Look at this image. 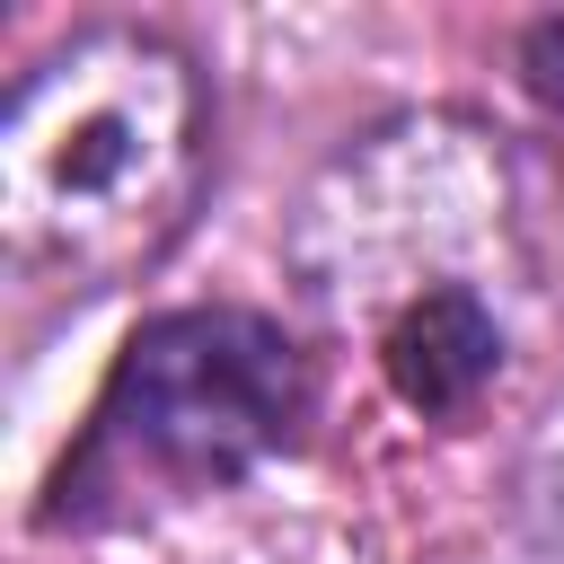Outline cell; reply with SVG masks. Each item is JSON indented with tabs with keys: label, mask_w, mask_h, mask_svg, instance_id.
Returning a JSON list of instances; mask_svg holds the SVG:
<instances>
[{
	"label": "cell",
	"mask_w": 564,
	"mask_h": 564,
	"mask_svg": "<svg viewBox=\"0 0 564 564\" xmlns=\"http://www.w3.org/2000/svg\"><path fill=\"white\" fill-rule=\"evenodd\" d=\"M212 141L203 79L167 35L88 26L0 106V238L18 273L106 291L194 220Z\"/></svg>",
	"instance_id": "cell-1"
},
{
	"label": "cell",
	"mask_w": 564,
	"mask_h": 564,
	"mask_svg": "<svg viewBox=\"0 0 564 564\" xmlns=\"http://www.w3.org/2000/svg\"><path fill=\"white\" fill-rule=\"evenodd\" d=\"M520 70H529V88H538L546 106H564V18L529 26V44H520Z\"/></svg>",
	"instance_id": "cell-4"
},
{
	"label": "cell",
	"mask_w": 564,
	"mask_h": 564,
	"mask_svg": "<svg viewBox=\"0 0 564 564\" xmlns=\"http://www.w3.org/2000/svg\"><path fill=\"white\" fill-rule=\"evenodd\" d=\"M379 361H388V388H397L414 414H458V405L502 370V326H494V308H485L467 282H441V291H423V300L388 326Z\"/></svg>",
	"instance_id": "cell-3"
},
{
	"label": "cell",
	"mask_w": 564,
	"mask_h": 564,
	"mask_svg": "<svg viewBox=\"0 0 564 564\" xmlns=\"http://www.w3.org/2000/svg\"><path fill=\"white\" fill-rule=\"evenodd\" d=\"M308 414L300 344L256 308H167L150 317L88 423V449L62 467V511H88V494H212L264 467Z\"/></svg>",
	"instance_id": "cell-2"
}]
</instances>
